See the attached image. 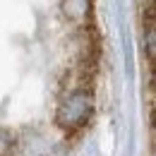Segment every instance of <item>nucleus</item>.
<instances>
[{"label":"nucleus","instance_id":"nucleus-1","mask_svg":"<svg viewBox=\"0 0 156 156\" xmlns=\"http://www.w3.org/2000/svg\"><path fill=\"white\" fill-rule=\"evenodd\" d=\"M91 0H62V15L75 24H82L89 15Z\"/></svg>","mask_w":156,"mask_h":156}]
</instances>
